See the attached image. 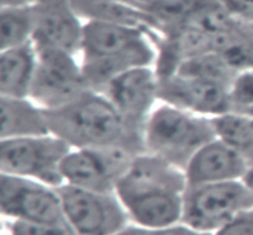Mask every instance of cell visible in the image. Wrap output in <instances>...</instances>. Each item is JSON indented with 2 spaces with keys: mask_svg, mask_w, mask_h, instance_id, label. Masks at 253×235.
<instances>
[{
  "mask_svg": "<svg viewBox=\"0 0 253 235\" xmlns=\"http://www.w3.org/2000/svg\"><path fill=\"white\" fill-rule=\"evenodd\" d=\"M212 235H253V207L237 214Z\"/></svg>",
  "mask_w": 253,
  "mask_h": 235,
  "instance_id": "obj_23",
  "label": "cell"
},
{
  "mask_svg": "<svg viewBox=\"0 0 253 235\" xmlns=\"http://www.w3.org/2000/svg\"><path fill=\"white\" fill-rule=\"evenodd\" d=\"M249 163L237 150L219 137L205 144L184 169L188 185L244 180Z\"/></svg>",
  "mask_w": 253,
  "mask_h": 235,
  "instance_id": "obj_14",
  "label": "cell"
},
{
  "mask_svg": "<svg viewBox=\"0 0 253 235\" xmlns=\"http://www.w3.org/2000/svg\"><path fill=\"white\" fill-rule=\"evenodd\" d=\"M71 150L64 140L52 133L0 139V174L59 187L64 184L62 162Z\"/></svg>",
  "mask_w": 253,
  "mask_h": 235,
  "instance_id": "obj_6",
  "label": "cell"
},
{
  "mask_svg": "<svg viewBox=\"0 0 253 235\" xmlns=\"http://www.w3.org/2000/svg\"><path fill=\"white\" fill-rule=\"evenodd\" d=\"M141 153L127 145L72 149L61 165L64 184L98 192H115L119 180Z\"/></svg>",
  "mask_w": 253,
  "mask_h": 235,
  "instance_id": "obj_9",
  "label": "cell"
},
{
  "mask_svg": "<svg viewBox=\"0 0 253 235\" xmlns=\"http://www.w3.org/2000/svg\"><path fill=\"white\" fill-rule=\"evenodd\" d=\"M220 1L237 21L253 25V0H220Z\"/></svg>",
  "mask_w": 253,
  "mask_h": 235,
  "instance_id": "obj_24",
  "label": "cell"
},
{
  "mask_svg": "<svg viewBox=\"0 0 253 235\" xmlns=\"http://www.w3.org/2000/svg\"><path fill=\"white\" fill-rule=\"evenodd\" d=\"M187 187L184 170L143 152L119 180L115 194L125 207L131 224L160 228L182 222Z\"/></svg>",
  "mask_w": 253,
  "mask_h": 235,
  "instance_id": "obj_1",
  "label": "cell"
},
{
  "mask_svg": "<svg viewBox=\"0 0 253 235\" xmlns=\"http://www.w3.org/2000/svg\"><path fill=\"white\" fill-rule=\"evenodd\" d=\"M0 211L10 221L69 227L57 187L35 180L0 174Z\"/></svg>",
  "mask_w": 253,
  "mask_h": 235,
  "instance_id": "obj_10",
  "label": "cell"
},
{
  "mask_svg": "<svg viewBox=\"0 0 253 235\" xmlns=\"http://www.w3.org/2000/svg\"><path fill=\"white\" fill-rule=\"evenodd\" d=\"M175 73L184 75L199 76L209 80L231 85L232 80L239 71L235 70L219 53L210 52L184 62Z\"/></svg>",
  "mask_w": 253,
  "mask_h": 235,
  "instance_id": "obj_19",
  "label": "cell"
},
{
  "mask_svg": "<svg viewBox=\"0 0 253 235\" xmlns=\"http://www.w3.org/2000/svg\"><path fill=\"white\" fill-rule=\"evenodd\" d=\"M244 181L246 182V184L249 185L250 187H251L252 191H253V165L251 168H250L249 171H247V174H246V176H245Z\"/></svg>",
  "mask_w": 253,
  "mask_h": 235,
  "instance_id": "obj_26",
  "label": "cell"
},
{
  "mask_svg": "<svg viewBox=\"0 0 253 235\" xmlns=\"http://www.w3.org/2000/svg\"><path fill=\"white\" fill-rule=\"evenodd\" d=\"M35 11L32 5L1 6L0 51L34 41Z\"/></svg>",
  "mask_w": 253,
  "mask_h": 235,
  "instance_id": "obj_18",
  "label": "cell"
},
{
  "mask_svg": "<svg viewBox=\"0 0 253 235\" xmlns=\"http://www.w3.org/2000/svg\"><path fill=\"white\" fill-rule=\"evenodd\" d=\"M9 227L10 235H77L71 227L57 228L22 221H10Z\"/></svg>",
  "mask_w": 253,
  "mask_h": 235,
  "instance_id": "obj_22",
  "label": "cell"
},
{
  "mask_svg": "<svg viewBox=\"0 0 253 235\" xmlns=\"http://www.w3.org/2000/svg\"><path fill=\"white\" fill-rule=\"evenodd\" d=\"M37 67L30 99L44 110L62 107L90 90L81 59L66 49L36 46Z\"/></svg>",
  "mask_w": 253,
  "mask_h": 235,
  "instance_id": "obj_7",
  "label": "cell"
},
{
  "mask_svg": "<svg viewBox=\"0 0 253 235\" xmlns=\"http://www.w3.org/2000/svg\"><path fill=\"white\" fill-rule=\"evenodd\" d=\"M231 111L250 113L253 110V69L237 73L230 85Z\"/></svg>",
  "mask_w": 253,
  "mask_h": 235,
  "instance_id": "obj_20",
  "label": "cell"
},
{
  "mask_svg": "<svg viewBox=\"0 0 253 235\" xmlns=\"http://www.w3.org/2000/svg\"><path fill=\"white\" fill-rule=\"evenodd\" d=\"M250 115H252V116H253V110L251 111V112H250Z\"/></svg>",
  "mask_w": 253,
  "mask_h": 235,
  "instance_id": "obj_30",
  "label": "cell"
},
{
  "mask_svg": "<svg viewBox=\"0 0 253 235\" xmlns=\"http://www.w3.org/2000/svg\"><path fill=\"white\" fill-rule=\"evenodd\" d=\"M250 52H251V59L253 66V25H251V34H250Z\"/></svg>",
  "mask_w": 253,
  "mask_h": 235,
  "instance_id": "obj_28",
  "label": "cell"
},
{
  "mask_svg": "<svg viewBox=\"0 0 253 235\" xmlns=\"http://www.w3.org/2000/svg\"><path fill=\"white\" fill-rule=\"evenodd\" d=\"M214 121L160 102L143 130L145 152L184 170L205 144L216 138Z\"/></svg>",
  "mask_w": 253,
  "mask_h": 235,
  "instance_id": "obj_4",
  "label": "cell"
},
{
  "mask_svg": "<svg viewBox=\"0 0 253 235\" xmlns=\"http://www.w3.org/2000/svg\"><path fill=\"white\" fill-rule=\"evenodd\" d=\"M158 93L161 102L204 117L215 118L231 111L230 85L219 81L174 73L160 78Z\"/></svg>",
  "mask_w": 253,
  "mask_h": 235,
  "instance_id": "obj_12",
  "label": "cell"
},
{
  "mask_svg": "<svg viewBox=\"0 0 253 235\" xmlns=\"http://www.w3.org/2000/svg\"><path fill=\"white\" fill-rule=\"evenodd\" d=\"M110 1H121V2H127V4H132V5H136V6H138L137 2H136V0H110Z\"/></svg>",
  "mask_w": 253,
  "mask_h": 235,
  "instance_id": "obj_29",
  "label": "cell"
},
{
  "mask_svg": "<svg viewBox=\"0 0 253 235\" xmlns=\"http://www.w3.org/2000/svg\"><path fill=\"white\" fill-rule=\"evenodd\" d=\"M160 78L155 67H138L120 74L106 84L103 94L127 126L143 133L151 113L160 101Z\"/></svg>",
  "mask_w": 253,
  "mask_h": 235,
  "instance_id": "obj_11",
  "label": "cell"
},
{
  "mask_svg": "<svg viewBox=\"0 0 253 235\" xmlns=\"http://www.w3.org/2000/svg\"><path fill=\"white\" fill-rule=\"evenodd\" d=\"M119 235H212L211 233H203L195 231L184 223H177L168 227H160V228H143V227L130 224L124 232Z\"/></svg>",
  "mask_w": 253,
  "mask_h": 235,
  "instance_id": "obj_21",
  "label": "cell"
},
{
  "mask_svg": "<svg viewBox=\"0 0 253 235\" xmlns=\"http://www.w3.org/2000/svg\"><path fill=\"white\" fill-rule=\"evenodd\" d=\"M253 207V191L244 180L188 185L183 199L182 223L211 233Z\"/></svg>",
  "mask_w": 253,
  "mask_h": 235,
  "instance_id": "obj_5",
  "label": "cell"
},
{
  "mask_svg": "<svg viewBox=\"0 0 253 235\" xmlns=\"http://www.w3.org/2000/svg\"><path fill=\"white\" fill-rule=\"evenodd\" d=\"M36 67L34 41L0 51V96L30 98Z\"/></svg>",
  "mask_w": 253,
  "mask_h": 235,
  "instance_id": "obj_15",
  "label": "cell"
},
{
  "mask_svg": "<svg viewBox=\"0 0 253 235\" xmlns=\"http://www.w3.org/2000/svg\"><path fill=\"white\" fill-rule=\"evenodd\" d=\"M158 36L127 25L85 21L83 25L79 59L88 88L100 91L120 74L155 67Z\"/></svg>",
  "mask_w": 253,
  "mask_h": 235,
  "instance_id": "obj_2",
  "label": "cell"
},
{
  "mask_svg": "<svg viewBox=\"0 0 253 235\" xmlns=\"http://www.w3.org/2000/svg\"><path fill=\"white\" fill-rule=\"evenodd\" d=\"M34 43L66 49L79 56L83 25L72 0H35Z\"/></svg>",
  "mask_w": 253,
  "mask_h": 235,
  "instance_id": "obj_13",
  "label": "cell"
},
{
  "mask_svg": "<svg viewBox=\"0 0 253 235\" xmlns=\"http://www.w3.org/2000/svg\"><path fill=\"white\" fill-rule=\"evenodd\" d=\"M34 2L35 0H1V6H25Z\"/></svg>",
  "mask_w": 253,
  "mask_h": 235,
  "instance_id": "obj_25",
  "label": "cell"
},
{
  "mask_svg": "<svg viewBox=\"0 0 253 235\" xmlns=\"http://www.w3.org/2000/svg\"><path fill=\"white\" fill-rule=\"evenodd\" d=\"M49 132L72 149H99L127 145L145 152L143 133L127 126L101 93L86 90L62 107L46 110Z\"/></svg>",
  "mask_w": 253,
  "mask_h": 235,
  "instance_id": "obj_3",
  "label": "cell"
},
{
  "mask_svg": "<svg viewBox=\"0 0 253 235\" xmlns=\"http://www.w3.org/2000/svg\"><path fill=\"white\" fill-rule=\"evenodd\" d=\"M212 121L217 137L237 150L251 168L253 165V116L230 111L212 118Z\"/></svg>",
  "mask_w": 253,
  "mask_h": 235,
  "instance_id": "obj_17",
  "label": "cell"
},
{
  "mask_svg": "<svg viewBox=\"0 0 253 235\" xmlns=\"http://www.w3.org/2000/svg\"><path fill=\"white\" fill-rule=\"evenodd\" d=\"M0 139L35 137L51 133L46 110L30 98L0 96Z\"/></svg>",
  "mask_w": 253,
  "mask_h": 235,
  "instance_id": "obj_16",
  "label": "cell"
},
{
  "mask_svg": "<svg viewBox=\"0 0 253 235\" xmlns=\"http://www.w3.org/2000/svg\"><path fill=\"white\" fill-rule=\"evenodd\" d=\"M157 1H161V0H136V2H137L138 6L142 7V9H145L146 6H148V5L153 4V2H157Z\"/></svg>",
  "mask_w": 253,
  "mask_h": 235,
  "instance_id": "obj_27",
  "label": "cell"
},
{
  "mask_svg": "<svg viewBox=\"0 0 253 235\" xmlns=\"http://www.w3.org/2000/svg\"><path fill=\"white\" fill-rule=\"evenodd\" d=\"M64 216L77 235H119L131 224L115 192H98L63 184L57 187Z\"/></svg>",
  "mask_w": 253,
  "mask_h": 235,
  "instance_id": "obj_8",
  "label": "cell"
}]
</instances>
